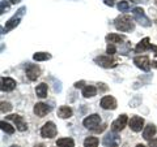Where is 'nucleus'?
Listing matches in <instances>:
<instances>
[{
    "mask_svg": "<svg viewBox=\"0 0 157 147\" xmlns=\"http://www.w3.org/2000/svg\"><path fill=\"white\" fill-rule=\"evenodd\" d=\"M114 25L117 27V30H119V31H132L135 29V25H134V22H132V20L130 16H127V14H123V16H119V17H117L115 18V21H114Z\"/></svg>",
    "mask_w": 157,
    "mask_h": 147,
    "instance_id": "1",
    "label": "nucleus"
},
{
    "mask_svg": "<svg viewBox=\"0 0 157 147\" xmlns=\"http://www.w3.org/2000/svg\"><path fill=\"white\" fill-rule=\"evenodd\" d=\"M25 11H26V8H25V7L20 8L18 11H17V13L14 14L12 18H9V20H8L7 23H6V26L3 27V34H4V33L11 31V30H13V29L18 25L20 21H21V17L24 16V13H25Z\"/></svg>",
    "mask_w": 157,
    "mask_h": 147,
    "instance_id": "2",
    "label": "nucleus"
},
{
    "mask_svg": "<svg viewBox=\"0 0 157 147\" xmlns=\"http://www.w3.org/2000/svg\"><path fill=\"white\" fill-rule=\"evenodd\" d=\"M56 133H58L56 126H55V124H54L52 121L46 122V124L42 126V129H41V135L43 137V138L51 139V138H54V137L56 135Z\"/></svg>",
    "mask_w": 157,
    "mask_h": 147,
    "instance_id": "3",
    "label": "nucleus"
},
{
    "mask_svg": "<svg viewBox=\"0 0 157 147\" xmlns=\"http://www.w3.org/2000/svg\"><path fill=\"white\" fill-rule=\"evenodd\" d=\"M106 147H118L121 143V137L118 135L115 131H109L105 137H104V141H102Z\"/></svg>",
    "mask_w": 157,
    "mask_h": 147,
    "instance_id": "4",
    "label": "nucleus"
},
{
    "mask_svg": "<svg viewBox=\"0 0 157 147\" xmlns=\"http://www.w3.org/2000/svg\"><path fill=\"white\" fill-rule=\"evenodd\" d=\"M132 13H134V18L136 22H139L141 26H145V27H149L151 26V21L149 18L145 16L144 11L141 8H135L134 11H132Z\"/></svg>",
    "mask_w": 157,
    "mask_h": 147,
    "instance_id": "5",
    "label": "nucleus"
},
{
    "mask_svg": "<svg viewBox=\"0 0 157 147\" xmlns=\"http://www.w3.org/2000/svg\"><path fill=\"white\" fill-rule=\"evenodd\" d=\"M147 50H153L155 56H157V46H153L149 43V38H144L143 41H140L137 43V46L135 47V53H141Z\"/></svg>",
    "mask_w": 157,
    "mask_h": 147,
    "instance_id": "6",
    "label": "nucleus"
},
{
    "mask_svg": "<svg viewBox=\"0 0 157 147\" xmlns=\"http://www.w3.org/2000/svg\"><path fill=\"white\" fill-rule=\"evenodd\" d=\"M100 122H101V117L100 115H90V116H88L86 119H84V121H82V125L85 126L86 129H90V130H94L98 125H100Z\"/></svg>",
    "mask_w": 157,
    "mask_h": 147,
    "instance_id": "7",
    "label": "nucleus"
},
{
    "mask_svg": "<svg viewBox=\"0 0 157 147\" xmlns=\"http://www.w3.org/2000/svg\"><path fill=\"white\" fill-rule=\"evenodd\" d=\"M134 64L144 72H148L151 69V61L147 56H136L134 59Z\"/></svg>",
    "mask_w": 157,
    "mask_h": 147,
    "instance_id": "8",
    "label": "nucleus"
},
{
    "mask_svg": "<svg viewBox=\"0 0 157 147\" xmlns=\"http://www.w3.org/2000/svg\"><path fill=\"white\" fill-rule=\"evenodd\" d=\"M94 63L102 68H114L117 65L115 60H113L110 56H97L94 59Z\"/></svg>",
    "mask_w": 157,
    "mask_h": 147,
    "instance_id": "9",
    "label": "nucleus"
},
{
    "mask_svg": "<svg viewBox=\"0 0 157 147\" xmlns=\"http://www.w3.org/2000/svg\"><path fill=\"white\" fill-rule=\"evenodd\" d=\"M126 124H127V116H126V115H121L117 120L113 121V124H111V130L115 131V133H118V131H121V130L124 129Z\"/></svg>",
    "mask_w": 157,
    "mask_h": 147,
    "instance_id": "10",
    "label": "nucleus"
},
{
    "mask_svg": "<svg viewBox=\"0 0 157 147\" xmlns=\"http://www.w3.org/2000/svg\"><path fill=\"white\" fill-rule=\"evenodd\" d=\"M25 70H26V76L30 81H36L39 77V74H41V69H39V66L36 64H28Z\"/></svg>",
    "mask_w": 157,
    "mask_h": 147,
    "instance_id": "11",
    "label": "nucleus"
},
{
    "mask_svg": "<svg viewBox=\"0 0 157 147\" xmlns=\"http://www.w3.org/2000/svg\"><path fill=\"white\" fill-rule=\"evenodd\" d=\"M143 125H144V119L140 116H132L131 120H130V128L132 131H140L143 129Z\"/></svg>",
    "mask_w": 157,
    "mask_h": 147,
    "instance_id": "12",
    "label": "nucleus"
},
{
    "mask_svg": "<svg viewBox=\"0 0 157 147\" xmlns=\"http://www.w3.org/2000/svg\"><path fill=\"white\" fill-rule=\"evenodd\" d=\"M100 104H101V107L104 109H115L117 108V100H115V98H113L110 95L102 98Z\"/></svg>",
    "mask_w": 157,
    "mask_h": 147,
    "instance_id": "13",
    "label": "nucleus"
},
{
    "mask_svg": "<svg viewBox=\"0 0 157 147\" xmlns=\"http://www.w3.org/2000/svg\"><path fill=\"white\" fill-rule=\"evenodd\" d=\"M50 111H51V107L45 104V103H37V104L34 106V113L38 117H45Z\"/></svg>",
    "mask_w": 157,
    "mask_h": 147,
    "instance_id": "14",
    "label": "nucleus"
},
{
    "mask_svg": "<svg viewBox=\"0 0 157 147\" xmlns=\"http://www.w3.org/2000/svg\"><path fill=\"white\" fill-rule=\"evenodd\" d=\"M7 119L8 120H13L14 124H16V126H17V129L20 131H25L28 129L26 122L24 121V119L21 116H18V115H9V116H7Z\"/></svg>",
    "mask_w": 157,
    "mask_h": 147,
    "instance_id": "15",
    "label": "nucleus"
},
{
    "mask_svg": "<svg viewBox=\"0 0 157 147\" xmlns=\"http://www.w3.org/2000/svg\"><path fill=\"white\" fill-rule=\"evenodd\" d=\"M16 89V81L9 77L2 78V91H12Z\"/></svg>",
    "mask_w": 157,
    "mask_h": 147,
    "instance_id": "16",
    "label": "nucleus"
},
{
    "mask_svg": "<svg viewBox=\"0 0 157 147\" xmlns=\"http://www.w3.org/2000/svg\"><path fill=\"white\" fill-rule=\"evenodd\" d=\"M156 134V126L153 124H148L145 126V129L143 131V138L147 141H151V138Z\"/></svg>",
    "mask_w": 157,
    "mask_h": 147,
    "instance_id": "17",
    "label": "nucleus"
},
{
    "mask_svg": "<svg viewBox=\"0 0 157 147\" xmlns=\"http://www.w3.org/2000/svg\"><path fill=\"white\" fill-rule=\"evenodd\" d=\"M58 116L60 117V119H70L72 116V109L67 106H62L60 108L58 109Z\"/></svg>",
    "mask_w": 157,
    "mask_h": 147,
    "instance_id": "18",
    "label": "nucleus"
},
{
    "mask_svg": "<svg viewBox=\"0 0 157 147\" xmlns=\"http://www.w3.org/2000/svg\"><path fill=\"white\" fill-rule=\"evenodd\" d=\"M106 41L110 43V45H117V43H122L124 41V38L122 35H118V34H109L106 35Z\"/></svg>",
    "mask_w": 157,
    "mask_h": 147,
    "instance_id": "19",
    "label": "nucleus"
},
{
    "mask_svg": "<svg viewBox=\"0 0 157 147\" xmlns=\"http://www.w3.org/2000/svg\"><path fill=\"white\" fill-rule=\"evenodd\" d=\"M36 94L39 98H46L47 96V85L46 83H39L36 89Z\"/></svg>",
    "mask_w": 157,
    "mask_h": 147,
    "instance_id": "20",
    "label": "nucleus"
},
{
    "mask_svg": "<svg viewBox=\"0 0 157 147\" xmlns=\"http://www.w3.org/2000/svg\"><path fill=\"white\" fill-rule=\"evenodd\" d=\"M97 94V89L94 86H85L82 89V96L84 98H92Z\"/></svg>",
    "mask_w": 157,
    "mask_h": 147,
    "instance_id": "21",
    "label": "nucleus"
},
{
    "mask_svg": "<svg viewBox=\"0 0 157 147\" xmlns=\"http://www.w3.org/2000/svg\"><path fill=\"white\" fill-rule=\"evenodd\" d=\"M56 145L59 147H75V142L72 138H60L58 139Z\"/></svg>",
    "mask_w": 157,
    "mask_h": 147,
    "instance_id": "22",
    "label": "nucleus"
},
{
    "mask_svg": "<svg viewBox=\"0 0 157 147\" xmlns=\"http://www.w3.org/2000/svg\"><path fill=\"white\" fill-rule=\"evenodd\" d=\"M33 59L36 61H45V60H48V59H51V55L47 52H37L33 55Z\"/></svg>",
    "mask_w": 157,
    "mask_h": 147,
    "instance_id": "23",
    "label": "nucleus"
},
{
    "mask_svg": "<svg viewBox=\"0 0 157 147\" xmlns=\"http://www.w3.org/2000/svg\"><path fill=\"white\" fill-rule=\"evenodd\" d=\"M0 128H2L3 131H6L7 134H13L14 133V128H13L12 125H9L8 122H6V121L0 122Z\"/></svg>",
    "mask_w": 157,
    "mask_h": 147,
    "instance_id": "24",
    "label": "nucleus"
},
{
    "mask_svg": "<svg viewBox=\"0 0 157 147\" xmlns=\"http://www.w3.org/2000/svg\"><path fill=\"white\" fill-rule=\"evenodd\" d=\"M98 146V139L96 137H88L84 141V147H97Z\"/></svg>",
    "mask_w": 157,
    "mask_h": 147,
    "instance_id": "25",
    "label": "nucleus"
},
{
    "mask_svg": "<svg viewBox=\"0 0 157 147\" xmlns=\"http://www.w3.org/2000/svg\"><path fill=\"white\" fill-rule=\"evenodd\" d=\"M9 7H11V2L9 0H3L2 2V5H0V13L4 14L9 11Z\"/></svg>",
    "mask_w": 157,
    "mask_h": 147,
    "instance_id": "26",
    "label": "nucleus"
},
{
    "mask_svg": "<svg viewBox=\"0 0 157 147\" xmlns=\"http://www.w3.org/2000/svg\"><path fill=\"white\" fill-rule=\"evenodd\" d=\"M0 109H2V113H6V112H9V111L12 109L11 103H8V102H2V107H0Z\"/></svg>",
    "mask_w": 157,
    "mask_h": 147,
    "instance_id": "27",
    "label": "nucleus"
},
{
    "mask_svg": "<svg viewBox=\"0 0 157 147\" xmlns=\"http://www.w3.org/2000/svg\"><path fill=\"white\" fill-rule=\"evenodd\" d=\"M118 9H119L121 12H127L130 9V5L127 2H119L118 3Z\"/></svg>",
    "mask_w": 157,
    "mask_h": 147,
    "instance_id": "28",
    "label": "nucleus"
},
{
    "mask_svg": "<svg viewBox=\"0 0 157 147\" xmlns=\"http://www.w3.org/2000/svg\"><path fill=\"white\" fill-rule=\"evenodd\" d=\"M115 51H117L115 46H114V45H110V43H109V45H107V48H106V52L109 53V56H110V55H114Z\"/></svg>",
    "mask_w": 157,
    "mask_h": 147,
    "instance_id": "29",
    "label": "nucleus"
},
{
    "mask_svg": "<svg viewBox=\"0 0 157 147\" xmlns=\"http://www.w3.org/2000/svg\"><path fill=\"white\" fill-rule=\"evenodd\" d=\"M149 146H151V147H157V139L149 141Z\"/></svg>",
    "mask_w": 157,
    "mask_h": 147,
    "instance_id": "30",
    "label": "nucleus"
},
{
    "mask_svg": "<svg viewBox=\"0 0 157 147\" xmlns=\"http://www.w3.org/2000/svg\"><path fill=\"white\" fill-rule=\"evenodd\" d=\"M105 4L110 7H114V0H105Z\"/></svg>",
    "mask_w": 157,
    "mask_h": 147,
    "instance_id": "31",
    "label": "nucleus"
},
{
    "mask_svg": "<svg viewBox=\"0 0 157 147\" xmlns=\"http://www.w3.org/2000/svg\"><path fill=\"white\" fill-rule=\"evenodd\" d=\"M82 85H84V81L76 82V83H75V87H76V89H78V87H82Z\"/></svg>",
    "mask_w": 157,
    "mask_h": 147,
    "instance_id": "32",
    "label": "nucleus"
},
{
    "mask_svg": "<svg viewBox=\"0 0 157 147\" xmlns=\"http://www.w3.org/2000/svg\"><path fill=\"white\" fill-rule=\"evenodd\" d=\"M9 2H11V4H18L21 0H9Z\"/></svg>",
    "mask_w": 157,
    "mask_h": 147,
    "instance_id": "33",
    "label": "nucleus"
},
{
    "mask_svg": "<svg viewBox=\"0 0 157 147\" xmlns=\"http://www.w3.org/2000/svg\"><path fill=\"white\" fill-rule=\"evenodd\" d=\"M34 147H45V145H42V143H39V145H36Z\"/></svg>",
    "mask_w": 157,
    "mask_h": 147,
    "instance_id": "34",
    "label": "nucleus"
},
{
    "mask_svg": "<svg viewBox=\"0 0 157 147\" xmlns=\"http://www.w3.org/2000/svg\"><path fill=\"white\" fill-rule=\"evenodd\" d=\"M136 147H145V146H144V145H137Z\"/></svg>",
    "mask_w": 157,
    "mask_h": 147,
    "instance_id": "35",
    "label": "nucleus"
},
{
    "mask_svg": "<svg viewBox=\"0 0 157 147\" xmlns=\"http://www.w3.org/2000/svg\"><path fill=\"white\" fill-rule=\"evenodd\" d=\"M132 3H139V2H137V0H132Z\"/></svg>",
    "mask_w": 157,
    "mask_h": 147,
    "instance_id": "36",
    "label": "nucleus"
},
{
    "mask_svg": "<svg viewBox=\"0 0 157 147\" xmlns=\"http://www.w3.org/2000/svg\"><path fill=\"white\" fill-rule=\"evenodd\" d=\"M11 147H20V146H17V145H13V146H11Z\"/></svg>",
    "mask_w": 157,
    "mask_h": 147,
    "instance_id": "37",
    "label": "nucleus"
},
{
    "mask_svg": "<svg viewBox=\"0 0 157 147\" xmlns=\"http://www.w3.org/2000/svg\"><path fill=\"white\" fill-rule=\"evenodd\" d=\"M155 3H156V5H157V0H155Z\"/></svg>",
    "mask_w": 157,
    "mask_h": 147,
    "instance_id": "38",
    "label": "nucleus"
}]
</instances>
